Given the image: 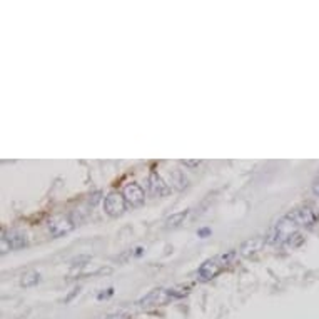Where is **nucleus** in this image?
<instances>
[{
	"mask_svg": "<svg viewBox=\"0 0 319 319\" xmlns=\"http://www.w3.org/2000/svg\"><path fill=\"white\" fill-rule=\"evenodd\" d=\"M182 164L187 165V167H197L201 164V160H182Z\"/></svg>",
	"mask_w": 319,
	"mask_h": 319,
	"instance_id": "14",
	"label": "nucleus"
},
{
	"mask_svg": "<svg viewBox=\"0 0 319 319\" xmlns=\"http://www.w3.org/2000/svg\"><path fill=\"white\" fill-rule=\"evenodd\" d=\"M2 237H5V239H7L10 249H22V247L27 246V241H28L25 232H22L18 229H13V231L8 232L7 236H2Z\"/></svg>",
	"mask_w": 319,
	"mask_h": 319,
	"instance_id": "8",
	"label": "nucleus"
},
{
	"mask_svg": "<svg viewBox=\"0 0 319 319\" xmlns=\"http://www.w3.org/2000/svg\"><path fill=\"white\" fill-rule=\"evenodd\" d=\"M189 211H180L175 214H170V216L165 219V227H177L184 222V219L187 217Z\"/></svg>",
	"mask_w": 319,
	"mask_h": 319,
	"instance_id": "11",
	"label": "nucleus"
},
{
	"mask_svg": "<svg viewBox=\"0 0 319 319\" xmlns=\"http://www.w3.org/2000/svg\"><path fill=\"white\" fill-rule=\"evenodd\" d=\"M167 299H170L169 296V289H154V291H151L147 296H144L139 301V308H151V306H157V304H162L165 303Z\"/></svg>",
	"mask_w": 319,
	"mask_h": 319,
	"instance_id": "7",
	"label": "nucleus"
},
{
	"mask_svg": "<svg viewBox=\"0 0 319 319\" xmlns=\"http://www.w3.org/2000/svg\"><path fill=\"white\" fill-rule=\"evenodd\" d=\"M232 256L234 254L229 252V254H226V256H217V258H211V259H207L206 263H202V266L197 271L199 281L206 283V281H211L212 278H216V276L224 269V266L227 264V261H229Z\"/></svg>",
	"mask_w": 319,
	"mask_h": 319,
	"instance_id": "1",
	"label": "nucleus"
},
{
	"mask_svg": "<svg viewBox=\"0 0 319 319\" xmlns=\"http://www.w3.org/2000/svg\"><path fill=\"white\" fill-rule=\"evenodd\" d=\"M72 227H74V221L69 216H55L49 221V231L54 237L67 234L69 231H72Z\"/></svg>",
	"mask_w": 319,
	"mask_h": 319,
	"instance_id": "6",
	"label": "nucleus"
},
{
	"mask_svg": "<svg viewBox=\"0 0 319 319\" xmlns=\"http://www.w3.org/2000/svg\"><path fill=\"white\" fill-rule=\"evenodd\" d=\"M286 216L291 219V221L298 227H309V226H313L314 222L318 221L316 211H314L313 207H309V206L298 207V209H294V211H291L289 214H286Z\"/></svg>",
	"mask_w": 319,
	"mask_h": 319,
	"instance_id": "3",
	"label": "nucleus"
},
{
	"mask_svg": "<svg viewBox=\"0 0 319 319\" xmlns=\"http://www.w3.org/2000/svg\"><path fill=\"white\" fill-rule=\"evenodd\" d=\"M147 190H149V194H152V196L162 197L170 194V185L157 172H151L149 177H147Z\"/></svg>",
	"mask_w": 319,
	"mask_h": 319,
	"instance_id": "4",
	"label": "nucleus"
},
{
	"mask_svg": "<svg viewBox=\"0 0 319 319\" xmlns=\"http://www.w3.org/2000/svg\"><path fill=\"white\" fill-rule=\"evenodd\" d=\"M170 184H172L174 189L182 190L187 187V177L184 175L182 170L175 169V170H172V174H170Z\"/></svg>",
	"mask_w": 319,
	"mask_h": 319,
	"instance_id": "9",
	"label": "nucleus"
},
{
	"mask_svg": "<svg viewBox=\"0 0 319 319\" xmlns=\"http://www.w3.org/2000/svg\"><path fill=\"white\" fill-rule=\"evenodd\" d=\"M107 319H131V316H129V314H126V313H117V314L109 316Z\"/></svg>",
	"mask_w": 319,
	"mask_h": 319,
	"instance_id": "13",
	"label": "nucleus"
},
{
	"mask_svg": "<svg viewBox=\"0 0 319 319\" xmlns=\"http://www.w3.org/2000/svg\"><path fill=\"white\" fill-rule=\"evenodd\" d=\"M39 281H40V274L35 273V271H30V273H27L22 278V286H25V288H30V286H35L37 283H39Z\"/></svg>",
	"mask_w": 319,
	"mask_h": 319,
	"instance_id": "12",
	"label": "nucleus"
},
{
	"mask_svg": "<svg viewBox=\"0 0 319 319\" xmlns=\"http://www.w3.org/2000/svg\"><path fill=\"white\" fill-rule=\"evenodd\" d=\"M122 196L126 199L127 204H131V206H142L144 204V199H146V194H144V189L141 187L139 184H126V187L122 190Z\"/></svg>",
	"mask_w": 319,
	"mask_h": 319,
	"instance_id": "5",
	"label": "nucleus"
},
{
	"mask_svg": "<svg viewBox=\"0 0 319 319\" xmlns=\"http://www.w3.org/2000/svg\"><path fill=\"white\" fill-rule=\"evenodd\" d=\"M209 234H211V229H201V231H199V236H201V237L209 236Z\"/></svg>",
	"mask_w": 319,
	"mask_h": 319,
	"instance_id": "16",
	"label": "nucleus"
},
{
	"mask_svg": "<svg viewBox=\"0 0 319 319\" xmlns=\"http://www.w3.org/2000/svg\"><path fill=\"white\" fill-rule=\"evenodd\" d=\"M126 207H127L126 199H124L121 192H116V190L109 192L106 199H104V211H106L107 216H111V217L122 216V214L126 212Z\"/></svg>",
	"mask_w": 319,
	"mask_h": 319,
	"instance_id": "2",
	"label": "nucleus"
},
{
	"mask_svg": "<svg viewBox=\"0 0 319 319\" xmlns=\"http://www.w3.org/2000/svg\"><path fill=\"white\" fill-rule=\"evenodd\" d=\"M263 239H249L246 241L244 244L241 246V254L242 256H251L254 254V252H258L261 249V246H263Z\"/></svg>",
	"mask_w": 319,
	"mask_h": 319,
	"instance_id": "10",
	"label": "nucleus"
},
{
	"mask_svg": "<svg viewBox=\"0 0 319 319\" xmlns=\"http://www.w3.org/2000/svg\"><path fill=\"white\" fill-rule=\"evenodd\" d=\"M313 190L316 196H319V175L316 177V180H314V185H313Z\"/></svg>",
	"mask_w": 319,
	"mask_h": 319,
	"instance_id": "15",
	"label": "nucleus"
}]
</instances>
